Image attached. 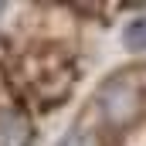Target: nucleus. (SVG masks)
Returning a JSON list of instances; mask_svg holds the SVG:
<instances>
[{
    "label": "nucleus",
    "instance_id": "nucleus-1",
    "mask_svg": "<svg viewBox=\"0 0 146 146\" xmlns=\"http://www.w3.org/2000/svg\"><path fill=\"white\" fill-rule=\"evenodd\" d=\"M99 99H102V112L109 115L112 122H122L136 109V85L129 78H112V82L102 85Z\"/></svg>",
    "mask_w": 146,
    "mask_h": 146
},
{
    "label": "nucleus",
    "instance_id": "nucleus-2",
    "mask_svg": "<svg viewBox=\"0 0 146 146\" xmlns=\"http://www.w3.org/2000/svg\"><path fill=\"white\" fill-rule=\"evenodd\" d=\"M0 143L3 146H27L31 143V126L14 112L0 115Z\"/></svg>",
    "mask_w": 146,
    "mask_h": 146
},
{
    "label": "nucleus",
    "instance_id": "nucleus-3",
    "mask_svg": "<svg viewBox=\"0 0 146 146\" xmlns=\"http://www.w3.org/2000/svg\"><path fill=\"white\" fill-rule=\"evenodd\" d=\"M122 41H126V48H133V51H146V17L129 21L126 31H122Z\"/></svg>",
    "mask_w": 146,
    "mask_h": 146
},
{
    "label": "nucleus",
    "instance_id": "nucleus-4",
    "mask_svg": "<svg viewBox=\"0 0 146 146\" xmlns=\"http://www.w3.org/2000/svg\"><path fill=\"white\" fill-rule=\"evenodd\" d=\"M58 146H95V139H92V133H85V129H72Z\"/></svg>",
    "mask_w": 146,
    "mask_h": 146
}]
</instances>
